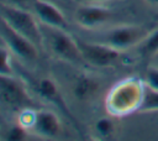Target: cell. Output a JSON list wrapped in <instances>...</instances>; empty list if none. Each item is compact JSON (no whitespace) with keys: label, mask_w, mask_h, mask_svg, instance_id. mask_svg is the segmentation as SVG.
<instances>
[{"label":"cell","mask_w":158,"mask_h":141,"mask_svg":"<svg viewBox=\"0 0 158 141\" xmlns=\"http://www.w3.org/2000/svg\"><path fill=\"white\" fill-rule=\"evenodd\" d=\"M144 92V82L136 77L117 82L107 93L105 106L107 114L121 118L138 111Z\"/></svg>","instance_id":"1"},{"label":"cell","mask_w":158,"mask_h":141,"mask_svg":"<svg viewBox=\"0 0 158 141\" xmlns=\"http://www.w3.org/2000/svg\"><path fill=\"white\" fill-rule=\"evenodd\" d=\"M1 20L9 24L14 30L30 38L38 47L43 43L42 26L37 16L21 6L10 5L6 2L1 4L0 7Z\"/></svg>","instance_id":"2"},{"label":"cell","mask_w":158,"mask_h":141,"mask_svg":"<svg viewBox=\"0 0 158 141\" xmlns=\"http://www.w3.org/2000/svg\"><path fill=\"white\" fill-rule=\"evenodd\" d=\"M41 26L43 41L47 40L48 48L56 58L68 63H85L79 43L72 37L70 33L63 28L49 27L44 25Z\"/></svg>","instance_id":"3"},{"label":"cell","mask_w":158,"mask_h":141,"mask_svg":"<svg viewBox=\"0 0 158 141\" xmlns=\"http://www.w3.org/2000/svg\"><path fill=\"white\" fill-rule=\"evenodd\" d=\"M0 98L4 105L17 110H26L33 104L25 84L12 74H0Z\"/></svg>","instance_id":"4"},{"label":"cell","mask_w":158,"mask_h":141,"mask_svg":"<svg viewBox=\"0 0 158 141\" xmlns=\"http://www.w3.org/2000/svg\"><path fill=\"white\" fill-rule=\"evenodd\" d=\"M26 125L33 135L42 139H58L63 132L60 119L56 113L48 109L31 111V116L26 120H20Z\"/></svg>","instance_id":"5"},{"label":"cell","mask_w":158,"mask_h":141,"mask_svg":"<svg viewBox=\"0 0 158 141\" xmlns=\"http://www.w3.org/2000/svg\"><path fill=\"white\" fill-rule=\"evenodd\" d=\"M148 31L142 25H120L110 28L101 38V42L123 52L137 47L147 36Z\"/></svg>","instance_id":"6"},{"label":"cell","mask_w":158,"mask_h":141,"mask_svg":"<svg viewBox=\"0 0 158 141\" xmlns=\"http://www.w3.org/2000/svg\"><path fill=\"white\" fill-rule=\"evenodd\" d=\"M1 42L21 61L32 63L38 58V46L1 20Z\"/></svg>","instance_id":"7"},{"label":"cell","mask_w":158,"mask_h":141,"mask_svg":"<svg viewBox=\"0 0 158 141\" xmlns=\"http://www.w3.org/2000/svg\"><path fill=\"white\" fill-rule=\"evenodd\" d=\"M83 58L85 63L91 64L98 68H107L118 62L122 52L104 43V42H88L78 41Z\"/></svg>","instance_id":"8"},{"label":"cell","mask_w":158,"mask_h":141,"mask_svg":"<svg viewBox=\"0 0 158 141\" xmlns=\"http://www.w3.org/2000/svg\"><path fill=\"white\" fill-rule=\"evenodd\" d=\"M75 22L86 30H94L109 24L114 19V12L100 4L88 2L79 6L74 12Z\"/></svg>","instance_id":"9"},{"label":"cell","mask_w":158,"mask_h":141,"mask_svg":"<svg viewBox=\"0 0 158 141\" xmlns=\"http://www.w3.org/2000/svg\"><path fill=\"white\" fill-rule=\"evenodd\" d=\"M33 14L37 16L41 25L67 30L68 21L63 11L48 0H33Z\"/></svg>","instance_id":"10"},{"label":"cell","mask_w":158,"mask_h":141,"mask_svg":"<svg viewBox=\"0 0 158 141\" xmlns=\"http://www.w3.org/2000/svg\"><path fill=\"white\" fill-rule=\"evenodd\" d=\"M38 93H40V95L43 99H46L47 101L54 104L65 116H68L75 124V126H78L75 119L72 116V113L68 109V106H67V104H65V101H64V99L62 96V93H60L57 83L53 79H51V78H42L40 80V83H38Z\"/></svg>","instance_id":"11"},{"label":"cell","mask_w":158,"mask_h":141,"mask_svg":"<svg viewBox=\"0 0 158 141\" xmlns=\"http://www.w3.org/2000/svg\"><path fill=\"white\" fill-rule=\"evenodd\" d=\"M72 92L77 100L89 101L100 92V83L90 74H79L73 83Z\"/></svg>","instance_id":"12"},{"label":"cell","mask_w":158,"mask_h":141,"mask_svg":"<svg viewBox=\"0 0 158 141\" xmlns=\"http://www.w3.org/2000/svg\"><path fill=\"white\" fill-rule=\"evenodd\" d=\"M116 132L117 125L111 115L100 118L93 124V135L96 140H110L115 137Z\"/></svg>","instance_id":"13"},{"label":"cell","mask_w":158,"mask_h":141,"mask_svg":"<svg viewBox=\"0 0 158 141\" xmlns=\"http://www.w3.org/2000/svg\"><path fill=\"white\" fill-rule=\"evenodd\" d=\"M138 53L143 58L154 57L158 53V28L147 33V36L137 46Z\"/></svg>","instance_id":"14"},{"label":"cell","mask_w":158,"mask_h":141,"mask_svg":"<svg viewBox=\"0 0 158 141\" xmlns=\"http://www.w3.org/2000/svg\"><path fill=\"white\" fill-rule=\"evenodd\" d=\"M139 113H152L158 111V90L151 89L144 84L143 99L138 109Z\"/></svg>","instance_id":"15"},{"label":"cell","mask_w":158,"mask_h":141,"mask_svg":"<svg viewBox=\"0 0 158 141\" xmlns=\"http://www.w3.org/2000/svg\"><path fill=\"white\" fill-rule=\"evenodd\" d=\"M30 132H31L30 129L20 121V122L14 124L7 127V130L5 132V139L9 141H23L28 137Z\"/></svg>","instance_id":"16"},{"label":"cell","mask_w":158,"mask_h":141,"mask_svg":"<svg viewBox=\"0 0 158 141\" xmlns=\"http://www.w3.org/2000/svg\"><path fill=\"white\" fill-rule=\"evenodd\" d=\"M11 54H12V53H11V51L7 48V46L1 42V48H0V56H1L0 74H12Z\"/></svg>","instance_id":"17"},{"label":"cell","mask_w":158,"mask_h":141,"mask_svg":"<svg viewBox=\"0 0 158 141\" xmlns=\"http://www.w3.org/2000/svg\"><path fill=\"white\" fill-rule=\"evenodd\" d=\"M144 84L154 90H158V66H149L144 72Z\"/></svg>","instance_id":"18"},{"label":"cell","mask_w":158,"mask_h":141,"mask_svg":"<svg viewBox=\"0 0 158 141\" xmlns=\"http://www.w3.org/2000/svg\"><path fill=\"white\" fill-rule=\"evenodd\" d=\"M6 4H10V5H15V6H21L23 7L25 5H27L31 0H4Z\"/></svg>","instance_id":"19"},{"label":"cell","mask_w":158,"mask_h":141,"mask_svg":"<svg viewBox=\"0 0 158 141\" xmlns=\"http://www.w3.org/2000/svg\"><path fill=\"white\" fill-rule=\"evenodd\" d=\"M147 5L153 6V7H158V0H143Z\"/></svg>","instance_id":"20"},{"label":"cell","mask_w":158,"mask_h":141,"mask_svg":"<svg viewBox=\"0 0 158 141\" xmlns=\"http://www.w3.org/2000/svg\"><path fill=\"white\" fill-rule=\"evenodd\" d=\"M86 2H96V4H101L105 1H110V0H85Z\"/></svg>","instance_id":"21"},{"label":"cell","mask_w":158,"mask_h":141,"mask_svg":"<svg viewBox=\"0 0 158 141\" xmlns=\"http://www.w3.org/2000/svg\"><path fill=\"white\" fill-rule=\"evenodd\" d=\"M153 58H156V59H157V64H156V66H158V53H157V54H156Z\"/></svg>","instance_id":"22"},{"label":"cell","mask_w":158,"mask_h":141,"mask_svg":"<svg viewBox=\"0 0 158 141\" xmlns=\"http://www.w3.org/2000/svg\"><path fill=\"white\" fill-rule=\"evenodd\" d=\"M157 19H158V14H157Z\"/></svg>","instance_id":"23"}]
</instances>
